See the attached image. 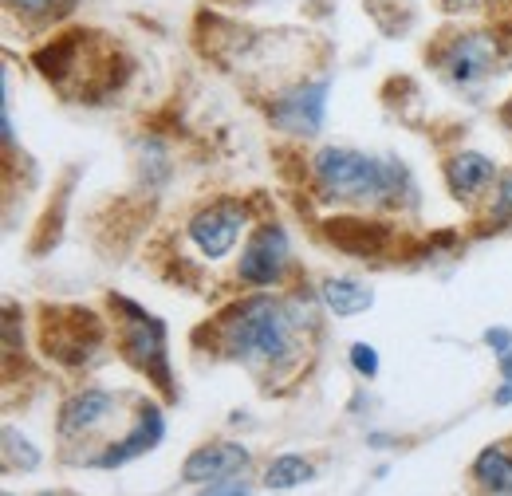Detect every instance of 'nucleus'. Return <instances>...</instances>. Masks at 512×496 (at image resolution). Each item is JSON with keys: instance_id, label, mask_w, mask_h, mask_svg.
<instances>
[{"instance_id": "1", "label": "nucleus", "mask_w": 512, "mask_h": 496, "mask_svg": "<svg viewBox=\"0 0 512 496\" xmlns=\"http://www.w3.org/2000/svg\"><path fill=\"white\" fill-rule=\"evenodd\" d=\"M217 339H221V351L237 363L280 367L296 355V319L288 304L272 296H249L221 315Z\"/></svg>"}, {"instance_id": "2", "label": "nucleus", "mask_w": 512, "mask_h": 496, "mask_svg": "<svg viewBox=\"0 0 512 496\" xmlns=\"http://www.w3.org/2000/svg\"><path fill=\"white\" fill-rule=\"evenodd\" d=\"M312 178H316L320 197H327V201L394 205L398 189L406 182V170L394 162H379L363 150H351V146H327L312 158Z\"/></svg>"}, {"instance_id": "3", "label": "nucleus", "mask_w": 512, "mask_h": 496, "mask_svg": "<svg viewBox=\"0 0 512 496\" xmlns=\"http://www.w3.org/2000/svg\"><path fill=\"white\" fill-rule=\"evenodd\" d=\"M115 308L123 311V331H119V343H123V355H127L130 367L146 374L166 398H174V374H170V351H166V323L158 315H150L146 308L130 304L123 296L111 300Z\"/></svg>"}, {"instance_id": "4", "label": "nucleus", "mask_w": 512, "mask_h": 496, "mask_svg": "<svg viewBox=\"0 0 512 496\" xmlns=\"http://www.w3.org/2000/svg\"><path fill=\"white\" fill-rule=\"evenodd\" d=\"M438 71L446 75L449 83L457 87H473L481 79H489L497 67H501V40L497 32H453L446 44L434 52Z\"/></svg>"}, {"instance_id": "5", "label": "nucleus", "mask_w": 512, "mask_h": 496, "mask_svg": "<svg viewBox=\"0 0 512 496\" xmlns=\"http://www.w3.org/2000/svg\"><path fill=\"white\" fill-rule=\"evenodd\" d=\"M103 343V323L95 311H79V308H56L48 311L44 319V351L67 363V367H79V363H91L95 351Z\"/></svg>"}, {"instance_id": "6", "label": "nucleus", "mask_w": 512, "mask_h": 496, "mask_svg": "<svg viewBox=\"0 0 512 496\" xmlns=\"http://www.w3.org/2000/svg\"><path fill=\"white\" fill-rule=\"evenodd\" d=\"M327 91L331 83L327 79H312V83H296L288 91H280L268 107V119L276 130L284 134H300V138H312L323 130L327 119Z\"/></svg>"}, {"instance_id": "7", "label": "nucleus", "mask_w": 512, "mask_h": 496, "mask_svg": "<svg viewBox=\"0 0 512 496\" xmlns=\"http://www.w3.org/2000/svg\"><path fill=\"white\" fill-rule=\"evenodd\" d=\"M245 233V205L233 197H221L213 205H205L201 213H193L190 221V241L205 260H221L229 256L233 245Z\"/></svg>"}, {"instance_id": "8", "label": "nucleus", "mask_w": 512, "mask_h": 496, "mask_svg": "<svg viewBox=\"0 0 512 496\" xmlns=\"http://www.w3.org/2000/svg\"><path fill=\"white\" fill-rule=\"evenodd\" d=\"M288 260H292L288 233H284L276 221H268V225H260L253 237L245 241V248H241L237 276H241L245 284H253V288H268V284H276V280L284 276Z\"/></svg>"}, {"instance_id": "9", "label": "nucleus", "mask_w": 512, "mask_h": 496, "mask_svg": "<svg viewBox=\"0 0 512 496\" xmlns=\"http://www.w3.org/2000/svg\"><path fill=\"white\" fill-rule=\"evenodd\" d=\"M249 449L237 445V441H213V445H201L193 449L182 465V481L190 485H209V481H225V477H237L249 469Z\"/></svg>"}, {"instance_id": "10", "label": "nucleus", "mask_w": 512, "mask_h": 496, "mask_svg": "<svg viewBox=\"0 0 512 496\" xmlns=\"http://www.w3.org/2000/svg\"><path fill=\"white\" fill-rule=\"evenodd\" d=\"M162 437H166V418H162V410H158V406H142L134 430H130L123 441H111V445L95 457V465H99V469H119V465H127L134 457L158 449Z\"/></svg>"}, {"instance_id": "11", "label": "nucleus", "mask_w": 512, "mask_h": 496, "mask_svg": "<svg viewBox=\"0 0 512 496\" xmlns=\"http://www.w3.org/2000/svg\"><path fill=\"white\" fill-rule=\"evenodd\" d=\"M115 394L111 390H99V386H87L79 394H71L60 410V430L67 437H87L91 430H99L111 414H115Z\"/></svg>"}, {"instance_id": "12", "label": "nucleus", "mask_w": 512, "mask_h": 496, "mask_svg": "<svg viewBox=\"0 0 512 496\" xmlns=\"http://www.w3.org/2000/svg\"><path fill=\"white\" fill-rule=\"evenodd\" d=\"M497 178H501V174H497L493 158H485V154H477V150H461V154H453V158L446 162L449 193L461 197V201L481 197Z\"/></svg>"}, {"instance_id": "13", "label": "nucleus", "mask_w": 512, "mask_h": 496, "mask_svg": "<svg viewBox=\"0 0 512 496\" xmlns=\"http://www.w3.org/2000/svg\"><path fill=\"white\" fill-rule=\"evenodd\" d=\"M327 241L339 245L343 252H355V256H379L390 245V229L379 221H355V217H335L327 221Z\"/></svg>"}, {"instance_id": "14", "label": "nucleus", "mask_w": 512, "mask_h": 496, "mask_svg": "<svg viewBox=\"0 0 512 496\" xmlns=\"http://www.w3.org/2000/svg\"><path fill=\"white\" fill-rule=\"evenodd\" d=\"M320 300L327 304V311L335 315H363V311L375 304V292L359 280H347V276H327L320 284Z\"/></svg>"}, {"instance_id": "15", "label": "nucleus", "mask_w": 512, "mask_h": 496, "mask_svg": "<svg viewBox=\"0 0 512 496\" xmlns=\"http://www.w3.org/2000/svg\"><path fill=\"white\" fill-rule=\"evenodd\" d=\"M473 477L485 493L509 496L512 493V453H505L501 445H489L485 453H477L473 461Z\"/></svg>"}, {"instance_id": "16", "label": "nucleus", "mask_w": 512, "mask_h": 496, "mask_svg": "<svg viewBox=\"0 0 512 496\" xmlns=\"http://www.w3.org/2000/svg\"><path fill=\"white\" fill-rule=\"evenodd\" d=\"M312 477H316L312 461H304L300 453H284V457H276V461L268 465L264 485H268V489H296V485H304V481H312Z\"/></svg>"}, {"instance_id": "17", "label": "nucleus", "mask_w": 512, "mask_h": 496, "mask_svg": "<svg viewBox=\"0 0 512 496\" xmlns=\"http://www.w3.org/2000/svg\"><path fill=\"white\" fill-rule=\"evenodd\" d=\"M4 8H8V16H20L28 24H48V20L71 12L75 0H4Z\"/></svg>"}, {"instance_id": "18", "label": "nucleus", "mask_w": 512, "mask_h": 496, "mask_svg": "<svg viewBox=\"0 0 512 496\" xmlns=\"http://www.w3.org/2000/svg\"><path fill=\"white\" fill-rule=\"evenodd\" d=\"M138 154H142V178H146V186H162L166 178H170V154H166V146L158 142V138H142L138 142Z\"/></svg>"}, {"instance_id": "19", "label": "nucleus", "mask_w": 512, "mask_h": 496, "mask_svg": "<svg viewBox=\"0 0 512 496\" xmlns=\"http://www.w3.org/2000/svg\"><path fill=\"white\" fill-rule=\"evenodd\" d=\"M4 457H8V465H20L24 473L40 469V449L24 434H16L12 426H4Z\"/></svg>"}, {"instance_id": "20", "label": "nucleus", "mask_w": 512, "mask_h": 496, "mask_svg": "<svg viewBox=\"0 0 512 496\" xmlns=\"http://www.w3.org/2000/svg\"><path fill=\"white\" fill-rule=\"evenodd\" d=\"M489 217H493L501 229H509V225H512V170L497 178V189H493V209H489Z\"/></svg>"}, {"instance_id": "21", "label": "nucleus", "mask_w": 512, "mask_h": 496, "mask_svg": "<svg viewBox=\"0 0 512 496\" xmlns=\"http://www.w3.org/2000/svg\"><path fill=\"white\" fill-rule=\"evenodd\" d=\"M351 367L363 374V378H375L379 374V351L371 343H355L351 347Z\"/></svg>"}, {"instance_id": "22", "label": "nucleus", "mask_w": 512, "mask_h": 496, "mask_svg": "<svg viewBox=\"0 0 512 496\" xmlns=\"http://www.w3.org/2000/svg\"><path fill=\"white\" fill-rule=\"evenodd\" d=\"M197 496H253V489L237 477H225V481H209Z\"/></svg>"}, {"instance_id": "23", "label": "nucleus", "mask_w": 512, "mask_h": 496, "mask_svg": "<svg viewBox=\"0 0 512 496\" xmlns=\"http://www.w3.org/2000/svg\"><path fill=\"white\" fill-rule=\"evenodd\" d=\"M485 343H489V347L497 351V359H501V355L512 351V331L509 327H489V331H485Z\"/></svg>"}, {"instance_id": "24", "label": "nucleus", "mask_w": 512, "mask_h": 496, "mask_svg": "<svg viewBox=\"0 0 512 496\" xmlns=\"http://www.w3.org/2000/svg\"><path fill=\"white\" fill-rule=\"evenodd\" d=\"M481 4H493V0H446V8H481Z\"/></svg>"}, {"instance_id": "25", "label": "nucleus", "mask_w": 512, "mask_h": 496, "mask_svg": "<svg viewBox=\"0 0 512 496\" xmlns=\"http://www.w3.org/2000/svg\"><path fill=\"white\" fill-rule=\"evenodd\" d=\"M497 402H501V406H509V402H512V382H505V386L497 390Z\"/></svg>"}, {"instance_id": "26", "label": "nucleus", "mask_w": 512, "mask_h": 496, "mask_svg": "<svg viewBox=\"0 0 512 496\" xmlns=\"http://www.w3.org/2000/svg\"><path fill=\"white\" fill-rule=\"evenodd\" d=\"M501 374H505V382H512V351L501 355Z\"/></svg>"}, {"instance_id": "27", "label": "nucleus", "mask_w": 512, "mask_h": 496, "mask_svg": "<svg viewBox=\"0 0 512 496\" xmlns=\"http://www.w3.org/2000/svg\"><path fill=\"white\" fill-rule=\"evenodd\" d=\"M505 119H509V123H512V103H509V107H505Z\"/></svg>"}]
</instances>
